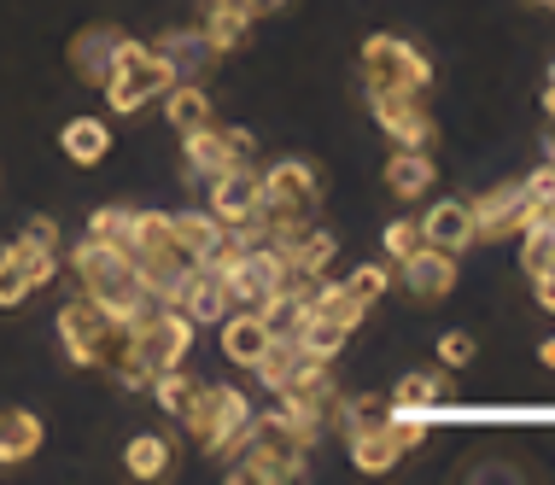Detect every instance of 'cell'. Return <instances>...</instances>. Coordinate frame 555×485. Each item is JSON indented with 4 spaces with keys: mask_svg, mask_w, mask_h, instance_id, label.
I'll list each match as a JSON object with an SVG mask.
<instances>
[{
    "mask_svg": "<svg viewBox=\"0 0 555 485\" xmlns=\"http://www.w3.org/2000/svg\"><path fill=\"white\" fill-rule=\"evenodd\" d=\"M170 82H176L170 53H164V48H141L124 71H112V77L100 82V88H106V100H112V112H117V117H134L146 100H158Z\"/></svg>",
    "mask_w": 555,
    "mask_h": 485,
    "instance_id": "cell-4",
    "label": "cell"
},
{
    "mask_svg": "<svg viewBox=\"0 0 555 485\" xmlns=\"http://www.w3.org/2000/svg\"><path fill=\"white\" fill-rule=\"evenodd\" d=\"M422 240H427V246H444V252L474 246V217H468V205H462V200H439V205L422 217Z\"/></svg>",
    "mask_w": 555,
    "mask_h": 485,
    "instance_id": "cell-14",
    "label": "cell"
},
{
    "mask_svg": "<svg viewBox=\"0 0 555 485\" xmlns=\"http://www.w3.org/2000/svg\"><path fill=\"white\" fill-rule=\"evenodd\" d=\"M339 286H345V293L357 298V305H374V298H380V293H386V286H392V281H386V269H380V264H363V269H357L351 281H339Z\"/></svg>",
    "mask_w": 555,
    "mask_h": 485,
    "instance_id": "cell-34",
    "label": "cell"
},
{
    "mask_svg": "<svg viewBox=\"0 0 555 485\" xmlns=\"http://www.w3.org/2000/svg\"><path fill=\"white\" fill-rule=\"evenodd\" d=\"M538 362H544V369H555V333H550L544 345H538Z\"/></svg>",
    "mask_w": 555,
    "mask_h": 485,
    "instance_id": "cell-43",
    "label": "cell"
},
{
    "mask_svg": "<svg viewBox=\"0 0 555 485\" xmlns=\"http://www.w3.org/2000/svg\"><path fill=\"white\" fill-rule=\"evenodd\" d=\"M345 445H351V468L357 474H392L403 450L392 445V433H386V421L380 427H357V433H345Z\"/></svg>",
    "mask_w": 555,
    "mask_h": 485,
    "instance_id": "cell-19",
    "label": "cell"
},
{
    "mask_svg": "<svg viewBox=\"0 0 555 485\" xmlns=\"http://www.w3.org/2000/svg\"><path fill=\"white\" fill-rule=\"evenodd\" d=\"M222 333H217V345H222V357L234 362V369H258V357L275 345V333L263 328V316L251 310V305H240V310H229L217 322Z\"/></svg>",
    "mask_w": 555,
    "mask_h": 485,
    "instance_id": "cell-11",
    "label": "cell"
},
{
    "mask_svg": "<svg viewBox=\"0 0 555 485\" xmlns=\"http://www.w3.org/2000/svg\"><path fill=\"white\" fill-rule=\"evenodd\" d=\"M7 257L24 269L29 293H36V286H48V281L59 276V246H41V240H29V234H18V240H12V246H7Z\"/></svg>",
    "mask_w": 555,
    "mask_h": 485,
    "instance_id": "cell-30",
    "label": "cell"
},
{
    "mask_svg": "<svg viewBox=\"0 0 555 485\" xmlns=\"http://www.w3.org/2000/svg\"><path fill=\"white\" fill-rule=\"evenodd\" d=\"M222 281H229L234 305H251V310H258L263 298L275 293V286L293 281V269H287V252H275L269 240H258V246H246V252L234 257V269H229Z\"/></svg>",
    "mask_w": 555,
    "mask_h": 485,
    "instance_id": "cell-8",
    "label": "cell"
},
{
    "mask_svg": "<svg viewBox=\"0 0 555 485\" xmlns=\"http://www.w3.org/2000/svg\"><path fill=\"white\" fill-rule=\"evenodd\" d=\"M70 269H77L82 293L94 298L100 310H112L117 322H134L141 310H153V293H146L141 269H134V257L124 246H106V240L88 234L77 252H70Z\"/></svg>",
    "mask_w": 555,
    "mask_h": 485,
    "instance_id": "cell-1",
    "label": "cell"
},
{
    "mask_svg": "<svg viewBox=\"0 0 555 485\" xmlns=\"http://www.w3.org/2000/svg\"><path fill=\"white\" fill-rule=\"evenodd\" d=\"M41 416H29V409H0V468H18L41 450Z\"/></svg>",
    "mask_w": 555,
    "mask_h": 485,
    "instance_id": "cell-15",
    "label": "cell"
},
{
    "mask_svg": "<svg viewBox=\"0 0 555 485\" xmlns=\"http://www.w3.org/2000/svg\"><path fill=\"white\" fill-rule=\"evenodd\" d=\"M293 340H298V352L305 357H322V362H334L339 352H345V340H351V333H345L334 316H322V310H305V322L293 328Z\"/></svg>",
    "mask_w": 555,
    "mask_h": 485,
    "instance_id": "cell-23",
    "label": "cell"
},
{
    "mask_svg": "<svg viewBox=\"0 0 555 485\" xmlns=\"http://www.w3.org/2000/svg\"><path fill=\"white\" fill-rule=\"evenodd\" d=\"M240 7H246L251 18H269V12H281V7H287V0H240Z\"/></svg>",
    "mask_w": 555,
    "mask_h": 485,
    "instance_id": "cell-42",
    "label": "cell"
},
{
    "mask_svg": "<svg viewBox=\"0 0 555 485\" xmlns=\"http://www.w3.org/2000/svg\"><path fill=\"white\" fill-rule=\"evenodd\" d=\"M544 88H550V94H555V65H550V82H544Z\"/></svg>",
    "mask_w": 555,
    "mask_h": 485,
    "instance_id": "cell-45",
    "label": "cell"
},
{
    "mask_svg": "<svg viewBox=\"0 0 555 485\" xmlns=\"http://www.w3.org/2000/svg\"><path fill=\"white\" fill-rule=\"evenodd\" d=\"M29 240H41V246H59V222L53 217H29V229H24Z\"/></svg>",
    "mask_w": 555,
    "mask_h": 485,
    "instance_id": "cell-40",
    "label": "cell"
},
{
    "mask_svg": "<svg viewBox=\"0 0 555 485\" xmlns=\"http://www.w3.org/2000/svg\"><path fill=\"white\" fill-rule=\"evenodd\" d=\"M403 286H410L415 298H427V305H439L450 286H456V252L415 246L410 257H403Z\"/></svg>",
    "mask_w": 555,
    "mask_h": 485,
    "instance_id": "cell-12",
    "label": "cell"
},
{
    "mask_svg": "<svg viewBox=\"0 0 555 485\" xmlns=\"http://www.w3.org/2000/svg\"><path fill=\"white\" fill-rule=\"evenodd\" d=\"M29 298V281H24V269L12 264L7 252H0V310H12V305H24Z\"/></svg>",
    "mask_w": 555,
    "mask_h": 485,
    "instance_id": "cell-37",
    "label": "cell"
},
{
    "mask_svg": "<svg viewBox=\"0 0 555 485\" xmlns=\"http://www.w3.org/2000/svg\"><path fill=\"white\" fill-rule=\"evenodd\" d=\"M112 41H117V29H112V24L82 29V36L70 41V71H77L88 88H100V82L112 77Z\"/></svg>",
    "mask_w": 555,
    "mask_h": 485,
    "instance_id": "cell-16",
    "label": "cell"
},
{
    "mask_svg": "<svg viewBox=\"0 0 555 485\" xmlns=\"http://www.w3.org/2000/svg\"><path fill=\"white\" fill-rule=\"evenodd\" d=\"M520 188H527V205H532V217L538 210H555V158L550 164H538V170L520 181Z\"/></svg>",
    "mask_w": 555,
    "mask_h": 485,
    "instance_id": "cell-35",
    "label": "cell"
},
{
    "mask_svg": "<svg viewBox=\"0 0 555 485\" xmlns=\"http://www.w3.org/2000/svg\"><path fill=\"white\" fill-rule=\"evenodd\" d=\"M468 217H474V240H515L532 222L527 188H515V181H508V188L479 193V200L468 205Z\"/></svg>",
    "mask_w": 555,
    "mask_h": 485,
    "instance_id": "cell-9",
    "label": "cell"
},
{
    "mask_svg": "<svg viewBox=\"0 0 555 485\" xmlns=\"http://www.w3.org/2000/svg\"><path fill=\"white\" fill-rule=\"evenodd\" d=\"M170 229H176V246H182L193 264H205V257L217 252V240H222V222L211 217V210H170Z\"/></svg>",
    "mask_w": 555,
    "mask_h": 485,
    "instance_id": "cell-22",
    "label": "cell"
},
{
    "mask_svg": "<svg viewBox=\"0 0 555 485\" xmlns=\"http://www.w3.org/2000/svg\"><path fill=\"white\" fill-rule=\"evenodd\" d=\"M369 112H374V124L392 135V146H422V153H433V141H439V129L427 117V94H410V88L369 94Z\"/></svg>",
    "mask_w": 555,
    "mask_h": 485,
    "instance_id": "cell-7",
    "label": "cell"
},
{
    "mask_svg": "<svg viewBox=\"0 0 555 485\" xmlns=\"http://www.w3.org/2000/svg\"><path fill=\"white\" fill-rule=\"evenodd\" d=\"M433 153H422V146H398L392 158H386V188L398 193V200H422V193L433 188Z\"/></svg>",
    "mask_w": 555,
    "mask_h": 485,
    "instance_id": "cell-17",
    "label": "cell"
},
{
    "mask_svg": "<svg viewBox=\"0 0 555 485\" xmlns=\"http://www.w3.org/2000/svg\"><path fill=\"white\" fill-rule=\"evenodd\" d=\"M258 316H263V328L275 333V340H293V328L305 322V286H298V281L275 286V293L258 305Z\"/></svg>",
    "mask_w": 555,
    "mask_h": 485,
    "instance_id": "cell-27",
    "label": "cell"
},
{
    "mask_svg": "<svg viewBox=\"0 0 555 485\" xmlns=\"http://www.w3.org/2000/svg\"><path fill=\"white\" fill-rule=\"evenodd\" d=\"M59 146L70 153V164H100L112 153V129L100 124V117H70L65 135H59Z\"/></svg>",
    "mask_w": 555,
    "mask_h": 485,
    "instance_id": "cell-26",
    "label": "cell"
},
{
    "mask_svg": "<svg viewBox=\"0 0 555 485\" xmlns=\"http://www.w3.org/2000/svg\"><path fill=\"white\" fill-rule=\"evenodd\" d=\"M532 7H544V12H555V0H532Z\"/></svg>",
    "mask_w": 555,
    "mask_h": 485,
    "instance_id": "cell-44",
    "label": "cell"
},
{
    "mask_svg": "<svg viewBox=\"0 0 555 485\" xmlns=\"http://www.w3.org/2000/svg\"><path fill=\"white\" fill-rule=\"evenodd\" d=\"M129 229H134V205H100L88 217V234L106 240V246H129Z\"/></svg>",
    "mask_w": 555,
    "mask_h": 485,
    "instance_id": "cell-32",
    "label": "cell"
},
{
    "mask_svg": "<svg viewBox=\"0 0 555 485\" xmlns=\"http://www.w3.org/2000/svg\"><path fill=\"white\" fill-rule=\"evenodd\" d=\"M176 310H188L193 316V328L199 322H222V316L234 310V293H229V281L211 276V269H193V276L182 281V293H176Z\"/></svg>",
    "mask_w": 555,
    "mask_h": 485,
    "instance_id": "cell-13",
    "label": "cell"
},
{
    "mask_svg": "<svg viewBox=\"0 0 555 485\" xmlns=\"http://www.w3.org/2000/svg\"><path fill=\"white\" fill-rule=\"evenodd\" d=\"M251 29V12L240 7V0H211V12H205V41H211V53H234L240 41H246Z\"/></svg>",
    "mask_w": 555,
    "mask_h": 485,
    "instance_id": "cell-24",
    "label": "cell"
},
{
    "mask_svg": "<svg viewBox=\"0 0 555 485\" xmlns=\"http://www.w3.org/2000/svg\"><path fill=\"white\" fill-rule=\"evenodd\" d=\"M263 205V188L258 176L246 170V164H229V170L211 176V217L222 222V229H240V222H251Z\"/></svg>",
    "mask_w": 555,
    "mask_h": 485,
    "instance_id": "cell-10",
    "label": "cell"
},
{
    "mask_svg": "<svg viewBox=\"0 0 555 485\" xmlns=\"http://www.w3.org/2000/svg\"><path fill=\"white\" fill-rule=\"evenodd\" d=\"M112 333H117V316L100 310L94 298H70L65 310H59V340H65V352L77 369H106V352H112Z\"/></svg>",
    "mask_w": 555,
    "mask_h": 485,
    "instance_id": "cell-5",
    "label": "cell"
},
{
    "mask_svg": "<svg viewBox=\"0 0 555 485\" xmlns=\"http://www.w3.org/2000/svg\"><path fill=\"white\" fill-rule=\"evenodd\" d=\"M222 135H229V153H234L240 164H246L251 153H258V141H251V129H222Z\"/></svg>",
    "mask_w": 555,
    "mask_h": 485,
    "instance_id": "cell-39",
    "label": "cell"
},
{
    "mask_svg": "<svg viewBox=\"0 0 555 485\" xmlns=\"http://www.w3.org/2000/svg\"><path fill=\"white\" fill-rule=\"evenodd\" d=\"M444 392H450L444 374H403L386 404H392V416H433L444 404Z\"/></svg>",
    "mask_w": 555,
    "mask_h": 485,
    "instance_id": "cell-21",
    "label": "cell"
},
{
    "mask_svg": "<svg viewBox=\"0 0 555 485\" xmlns=\"http://www.w3.org/2000/svg\"><path fill=\"white\" fill-rule=\"evenodd\" d=\"M415 246H427V240H422V217H398L392 229H386V252H392L398 264H403V257H410Z\"/></svg>",
    "mask_w": 555,
    "mask_h": 485,
    "instance_id": "cell-36",
    "label": "cell"
},
{
    "mask_svg": "<svg viewBox=\"0 0 555 485\" xmlns=\"http://www.w3.org/2000/svg\"><path fill=\"white\" fill-rule=\"evenodd\" d=\"M134 345H141V357L153 362V374L176 369V362H188L193 352V316L176 310V305H153L134 316Z\"/></svg>",
    "mask_w": 555,
    "mask_h": 485,
    "instance_id": "cell-6",
    "label": "cell"
},
{
    "mask_svg": "<svg viewBox=\"0 0 555 485\" xmlns=\"http://www.w3.org/2000/svg\"><path fill=\"white\" fill-rule=\"evenodd\" d=\"M246 421H251L246 392L211 381V386H199V398L188 404L182 427H188V438L205 450V457H234L240 438H246Z\"/></svg>",
    "mask_w": 555,
    "mask_h": 485,
    "instance_id": "cell-2",
    "label": "cell"
},
{
    "mask_svg": "<svg viewBox=\"0 0 555 485\" xmlns=\"http://www.w3.org/2000/svg\"><path fill=\"white\" fill-rule=\"evenodd\" d=\"M334 252H339V240L327 234V229H305L287 246V269H293V281H310V276H322L327 264H334Z\"/></svg>",
    "mask_w": 555,
    "mask_h": 485,
    "instance_id": "cell-25",
    "label": "cell"
},
{
    "mask_svg": "<svg viewBox=\"0 0 555 485\" xmlns=\"http://www.w3.org/2000/svg\"><path fill=\"white\" fill-rule=\"evenodd\" d=\"M474 352H479L474 333H444V340H439V362H444V369H468Z\"/></svg>",
    "mask_w": 555,
    "mask_h": 485,
    "instance_id": "cell-38",
    "label": "cell"
},
{
    "mask_svg": "<svg viewBox=\"0 0 555 485\" xmlns=\"http://www.w3.org/2000/svg\"><path fill=\"white\" fill-rule=\"evenodd\" d=\"M532 286H538V305H544V310L555 316V269H538Z\"/></svg>",
    "mask_w": 555,
    "mask_h": 485,
    "instance_id": "cell-41",
    "label": "cell"
},
{
    "mask_svg": "<svg viewBox=\"0 0 555 485\" xmlns=\"http://www.w3.org/2000/svg\"><path fill=\"white\" fill-rule=\"evenodd\" d=\"M520 269H527V276L555 269V210H538L527 229H520Z\"/></svg>",
    "mask_w": 555,
    "mask_h": 485,
    "instance_id": "cell-29",
    "label": "cell"
},
{
    "mask_svg": "<svg viewBox=\"0 0 555 485\" xmlns=\"http://www.w3.org/2000/svg\"><path fill=\"white\" fill-rule=\"evenodd\" d=\"M363 88L369 94H392V88L427 94L433 88V59L403 36H369L363 41Z\"/></svg>",
    "mask_w": 555,
    "mask_h": 485,
    "instance_id": "cell-3",
    "label": "cell"
},
{
    "mask_svg": "<svg viewBox=\"0 0 555 485\" xmlns=\"http://www.w3.org/2000/svg\"><path fill=\"white\" fill-rule=\"evenodd\" d=\"M164 117H170V124L176 129H205V124H211V94H205V88L199 82H188V77H176L170 88H164Z\"/></svg>",
    "mask_w": 555,
    "mask_h": 485,
    "instance_id": "cell-20",
    "label": "cell"
},
{
    "mask_svg": "<svg viewBox=\"0 0 555 485\" xmlns=\"http://www.w3.org/2000/svg\"><path fill=\"white\" fill-rule=\"evenodd\" d=\"M158 48H164V53H170V65H176V77H188V71H199V65H205V59H217V53H211V41H205V36H182V29H176V36H164V41H158Z\"/></svg>",
    "mask_w": 555,
    "mask_h": 485,
    "instance_id": "cell-33",
    "label": "cell"
},
{
    "mask_svg": "<svg viewBox=\"0 0 555 485\" xmlns=\"http://www.w3.org/2000/svg\"><path fill=\"white\" fill-rule=\"evenodd\" d=\"M153 398H158L164 416H176V421H182V416H188V404L199 398V381H193V374L182 369V362H176V369L153 374Z\"/></svg>",
    "mask_w": 555,
    "mask_h": 485,
    "instance_id": "cell-31",
    "label": "cell"
},
{
    "mask_svg": "<svg viewBox=\"0 0 555 485\" xmlns=\"http://www.w3.org/2000/svg\"><path fill=\"white\" fill-rule=\"evenodd\" d=\"M182 153H188V176H205V181H211L217 170H229V164H240V158L229 153V135H222L217 124L188 129V135H182Z\"/></svg>",
    "mask_w": 555,
    "mask_h": 485,
    "instance_id": "cell-18",
    "label": "cell"
},
{
    "mask_svg": "<svg viewBox=\"0 0 555 485\" xmlns=\"http://www.w3.org/2000/svg\"><path fill=\"white\" fill-rule=\"evenodd\" d=\"M170 462H176V450H170V438H158V433H141V438L124 445V468L134 480H164Z\"/></svg>",
    "mask_w": 555,
    "mask_h": 485,
    "instance_id": "cell-28",
    "label": "cell"
}]
</instances>
